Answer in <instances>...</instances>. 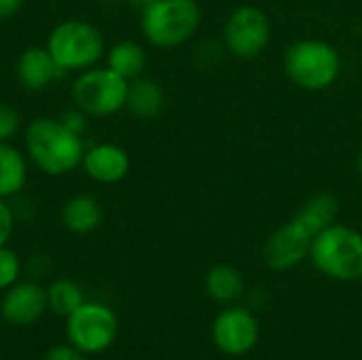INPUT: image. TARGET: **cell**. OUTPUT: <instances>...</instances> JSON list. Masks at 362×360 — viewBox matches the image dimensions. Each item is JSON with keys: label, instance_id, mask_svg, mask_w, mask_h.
Instances as JSON below:
<instances>
[{"label": "cell", "instance_id": "obj_1", "mask_svg": "<svg viewBox=\"0 0 362 360\" xmlns=\"http://www.w3.org/2000/svg\"><path fill=\"white\" fill-rule=\"evenodd\" d=\"M25 151L38 170L49 176H64L83 163V138L70 132L59 119L38 117L25 127Z\"/></svg>", "mask_w": 362, "mask_h": 360}, {"label": "cell", "instance_id": "obj_2", "mask_svg": "<svg viewBox=\"0 0 362 360\" xmlns=\"http://www.w3.org/2000/svg\"><path fill=\"white\" fill-rule=\"evenodd\" d=\"M310 259L318 272L333 280H362V233L335 223L314 238Z\"/></svg>", "mask_w": 362, "mask_h": 360}, {"label": "cell", "instance_id": "obj_3", "mask_svg": "<svg viewBox=\"0 0 362 360\" xmlns=\"http://www.w3.org/2000/svg\"><path fill=\"white\" fill-rule=\"evenodd\" d=\"M284 70L297 87L305 91H325L339 79L341 57L333 45L305 38L286 49Z\"/></svg>", "mask_w": 362, "mask_h": 360}, {"label": "cell", "instance_id": "obj_4", "mask_svg": "<svg viewBox=\"0 0 362 360\" xmlns=\"http://www.w3.org/2000/svg\"><path fill=\"white\" fill-rule=\"evenodd\" d=\"M202 23V11L195 0H155L142 8V34L159 49H172L187 42Z\"/></svg>", "mask_w": 362, "mask_h": 360}, {"label": "cell", "instance_id": "obj_5", "mask_svg": "<svg viewBox=\"0 0 362 360\" xmlns=\"http://www.w3.org/2000/svg\"><path fill=\"white\" fill-rule=\"evenodd\" d=\"M47 49L64 72L87 70L102 59L104 36L95 25L87 21L68 19L53 28L47 40Z\"/></svg>", "mask_w": 362, "mask_h": 360}, {"label": "cell", "instance_id": "obj_6", "mask_svg": "<svg viewBox=\"0 0 362 360\" xmlns=\"http://www.w3.org/2000/svg\"><path fill=\"white\" fill-rule=\"evenodd\" d=\"M64 320L68 344L87 356L102 354L117 342L119 318L106 303L85 299V303Z\"/></svg>", "mask_w": 362, "mask_h": 360}, {"label": "cell", "instance_id": "obj_7", "mask_svg": "<svg viewBox=\"0 0 362 360\" xmlns=\"http://www.w3.org/2000/svg\"><path fill=\"white\" fill-rule=\"evenodd\" d=\"M129 81L106 68H87L72 85V100L89 117H110L125 108Z\"/></svg>", "mask_w": 362, "mask_h": 360}, {"label": "cell", "instance_id": "obj_8", "mask_svg": "<svg viewBox=\"0 0 362 360\" xmlns=\"http://www.w3.org/2000/svg\"><path fill=\"white\" fill-rule=\"evenodd\" d=\"M272 38V23L265 11L252 4L238 6L223 28V40L231 55L240 59L259 57Z\"/></svg>", "mask_w": 362, "mask_h": 360}, {"label": "cell", "instance_id": "obj_9", "mask_svg": "<svg viewBox=\"0 0 362 360\" xmlns=\"http://www.w3.org/2000/svg\"><path fill=\"white\" fill-rule=\"evenodd\" d=\"M314 236L295 219L278 227L263 246V261L272 272H286L310 257Z\"/></svg>", "mask_w": 362, "mask_h": 360}, {"label": "cell", "instance_id": "obj_10", "mask_svg": "<svg viewBox=\"0 0 362 360\" xmlns=\"http://www.w3.org/2000/svg\"><path fill=\"white\" fill-rule=\"evenodd\" d=\"M261 329L257 318L244 308L223 310L212 325L214 346L229 356H242L250 352L259 342Z\"/></svg>", "mask_w": 362, "mask_h": 360}, {"label": "cell", "instance_id": "obj_11", "mask_svg": "<svg viewBox=\"0 0 362 360\" xmlns=\"http://www.w3.org/2000/svg\"><path fill=\"white\" fill-rule=\"evenodd\" d=\"M49 310L47 289L38 282H15L4 291L0 301V316L13 327H30L38 323Z\"/></svg>", "mask_w": 362, "mask_h": 360}, {"label": "cell", "instance_id": "obj_12", "mask_svg": "<svg viewBox=\"0 0 362 360\" xmlns=\"http://www.w3.org/2000/svg\"><path fill=\"white\" fill-rule=\"evenodd\" d=\"M83 170L87 176L102 185H115L123 180L129 172V155L119 144H95L83 155Z\"/></svg>", "mask_w": 362, "mask_h": 360}, {"label": "cell", "instance_id": "obj_13", "mask_svg": "<svg viewBox=\"0 0 362 360\" xmlns=\"http://www.w3.org/2000/svg\"><path fill=\"white\" fill-rule=\"evenodd\" d=\"M17 79L28 91H42L53 85L64 70L57 66L47 47H28L17 59Z\"/></svg>", "mask_w": 362, "mask_h": 360}, {"label": "cell", "instance_id": "obj_14", "mask_svg": "<svg viewBox=\"0 0 362 360\" xmlns=\"http://www.w3.org/2000/svg\"><path fill=\"white\" fill-rule=\"evenodd\" d=\"M165 104V93L163 87L153 81V79H144L138 76L134 81H129L127 87V100H125V108L138 117V119H155Z\"/></svg>", "mask_w": 362, "mask_h": 360}, {"label": "cell", "instance_id": "obj_15", "mask_svg": "<svg viewBox=\"0 0 362 360\" xmlns=\"http://www.w3.org/2000/svg\"><path fill=\"white\" fill-rule=\"evenodd\" d=\"M102 206L91 195H74L62 208V223L68 231L85 236L102 225Z\"/></svg>", "mask_w": 362, "mask_h": 360}, {"label": "cell", "instance_id": "obj_16", "mask_svg": "<svg viewBox=\"0 0 362 360\" xmlns=\"http://www.w3.org/2000/svg\"><path fill=\"white\" fill-rule=\"evenodd\" d=\"M337 214H339L337 197L333 193H316L301 206V210L293 219L299 221L316 238L320 231L335 225Z\"/></svg>", "mask_w": 362, "mask_h": 360}, {"label": "cell", "instance_id": "obj_17", "mask_svg": "<svg viewBox=\"0 0 362 360\" xmlns=\"http://www.w3.org/2000/svg\"><path fill=\"white\" fill-rule=\"evenodd\" d=\"M106 66L119 76H123L125 81H134L146 68V51L142 45L134 40H121L108 49Z\"/></svg>", "mask_w": 362, "mask_h": 360}, {"label": "cell", "instance_id": "obj_18", "mask_svg": "<svg viewBox=\"0 0 362 360\" xmlns=\"http://www.w3.org/2000/svg\"><path fill=\"white\" fill-rule=\"evenodd\" d=\"M28 180L25 157L8 142H0V197L17 195Z\"/></svg>", "mask_w": 362, "mask_h": 360}, {"label": "cell", "instance_id": "obj_19", "mask_svg": "<svg viewBox=\"0 0 362 360\" xmlns=\"http://www.w3.org/2000/svg\"><path fill=\"white\" fill-rule=\"evenodd\" d=\"M206 293L218 303H233L244 295V278L231 265H214L206 276Z\"/></svg>", "mask_w": 362, "mask_h": 360}, {"label": "cell", "instance_id": "obj_20", "mask_svg": "<svg viewBox=\"0 0 362 360\" xmlns=\"http://www.w3.org/2000/svg\"><path fill=\"white\" fill-rule=\"evenodd\" d=\"M47 301H49V310L59 316V318H68L78 306L85 303V293L83 289L68 278H59L53 280L47 289Z\"/></svg>", "mask_w": 362, "mask_h": 360}, {"label": "cell", "instance_id": "obj_21", "mask_svg": "<svg viewBox=\"0 0 362 360\" xmlns=\"http://www.w3.org/2000/svg\"><path fill=\"white\" fill-rule=\"evenodd\" d=\"M21 276V261L19 255L6 246H0V291L11 289L15 282H19Z\"/></svg>", "mask_w": 362, "mask_h": 360}, {"label": "cell", "instance_id": "obj_22", "mask_svg": "<svg viewBox=\"0 0 362 360\" xmlns=\"http://www.w3.org/2000/svg\"><path fill=\"white\" fill-rule=\"evenodd\" d=\"M17 129H19V112L13 106L0 102V142H8L17 134Z\"/></svg>", "mask_w": 362, "mask_h": 360}, {"label": "cell", "instance_id": "obj_23", "mask_svg": "<svg viewBox=\"0 0 362 360\" xmlns=\"http://www.w3.org/2000/svg\"><path fill=\"white\" fill-rule=\"evenodd\" d=\"M15 231V212L6 204L4 197H0V246H6Z\"/></svg>", "mask_w": 362, "mask_h": 360}, {"label": "cell", "instance_id": "obj_24", "mask_svg": "<svg viewBox=\"0 0 362 360\" xmlns=\"http://www.w3.org/2000/svg\"><path fill=\"white\" fill-rule=\"evenodd\" d=\"M42 360H89V356L78 352L70 344H57V346L47 350V354L42 356Z\"/></svg>", "mask_w": 362, "mask_h": 360}, {"label": "cell", "instance_id": "obj_25", "mask_svg": "<svg viewBox=\"0 0 362 360\" xmlns=\"http://www.w3.org/2000/svg\"><path fill=\"white\" fill-rule=\"evenodd\" d=\"M59 121H62L70 132H74V134H78V136H83V132H85V127H87V115H85L81 108L66 110V112L59 117Z\"/></svg>", "mask_w": 362, "mask_h": 360}, {"label": "cell", "instance_id": "obj_26", "mask_svg": "<svg viewBox=\"0 0 362 360\" xmlns=\"http://www.w3.org/2000/svg\"><path fill=\"white\" fill-rule=\"evenodd\" d=\"M25 0H0V19H8L13 17Z\"/></svg>", "mask_w": 362, "mask_h": 360}, {"label": "cell", "instance_id": "obj_27", "mask_svg": "<svg viewBox=\"0 0 362 360\" xmlns=\"http://www.w3.org/2000/svg\"><path fill=\"white\" fill-rule=\"evenodd\" d=\"M132 6H138V8H146L151 2H155V0H127Z\"/></svg>", "mask_w": 362, "mask_h": 360}, {"label": "cell", "instance_id": "obj_28", "mask_svg": "<svg viewBox=\"0 0 362 360\" xmlns=\"http://www.w3.org/2000/svg\"><path fill=\"white\" fill-rule=\"evenodd\" d=\"M356 168H358V174H361V178H362V149H361V153H358V161H356Z\"/></svg>", "mask_w": 362, "mask_h": 360}]
</instances>
